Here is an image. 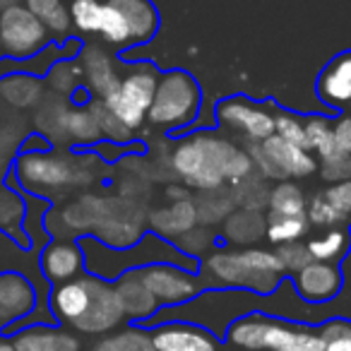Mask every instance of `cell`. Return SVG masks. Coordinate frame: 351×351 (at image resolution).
<instances>
[{"label":"cell","mask_w":351,"mask_h":351,"mask_svg":"<svg viewBox=\"0 0 351 351\" xmlns=\"http://www.w3.org/2000/svg\"><path fill=\"white\" fill-rule=\"evenodd\" d=\"M169 169L195 193L236 186L255 173L248 149L219 130H197L171 145Z\"/></svg>","instance_id":"1"},{"label":"cell","mask_w":351,"mask_h":351,"mask_svg":"<svg viewBox=\"0 0 351 351\" xmlns=\"http://www.w3.org/2000/svg\"><path fill=\"white\" fill-rule=\"evenodd\" d=\"M97 178L99 166L94 154H73L53 147L41 152H20L8 173V183H15L22 193L49 202L70 193L87 191Z\"/></svg>","instance_id":"2"},{"label":"cell","mask_w":351,"mask_h":351,"mask_svg":"<svg viewBox=\"0 0 351 351\" xmlns=\"http://www.w3.org/2000/svg\"><path fill=\"white\" fill-rule=\"evenodd\" d=\"M49 308L56 322L75 335H111L128 322L113 282L89 272L51 287Z\"/></svg>","instance_id":"3"},{"label":"cell","mask_w":351,"mask_h":351,"mask_svg":"<svg viewBox=\"0 0 351 351\" xmlns=\"http://www.w3.org/2000/svg\"><path fill=\"white\" fill-rule=\"evenodd\" d=\"M200 279L205 289H239L258 296H269L287 277L277 250L231 248L219 245L200 260Z\"/></svg>","instance_id":"4"},{"label":"cell","mask_w":351,"mask_h":351,"mask_svg":"<svg viewBox=\"0 0 351 351\" xmlns=\"http://www.w3.org/2000/svg\"><path fill=\"white\" fill-rule=\"evenodd\" d=\"M80 245L84 250V269L89 274H94V277L106 279V282H116L121 274L156 263H171L188 269V272H200V263L197 260L186 258L173 243L149 234V231L142 236L140 243L121 250L108 248V245L99 243L97 239H89V236L87 239H80Z\"/></svg>","instance_id":"5"},{"label":"cell","mask_w":351,"mask_h":351,"mask_svg":"<svg viewBox=\"0 0 351 351\" xmlns=\"http://www.w3.org/2000/svg\"><path fill=\"white\" fill-rule=\"evenodd\" d=\"M224 346L236 351H325L320 327L250 313L226 327Z\"/></svg>","instance_id":"6"},{"label":"cell","mask_w":351,"mask_h":351,"mask_svg":"<svg viewBox=\"0 0 351 351\" xmlns=\"http://www.w3.org/2000/svg\"><path fill=\"white\" fill-rule=\"evenodd\" d=\"M202 106V89L186 70H166L159 75L154 101L147 113V123L156 130L173 132L193 125Z\"/></svg>","instance_id":"7"},{"label":"cell","mask_w":351,"mask_h":351,"mask_svg":"<svg viewBox=\"0 0 351 351\" xmlns=\"http://www.w3.org/2000/svg\"><path fill=\"white\" fill-rule=\"evenodd\" d=\"M159 32V10L152 0H101L97 39L118 51L149 44Z\"/></svg>","instance_id":"8"},{"label":"cell","mask_w":351,"mask_h":351,"mask_svg":"<svg viewBox=\"0 0 351 351\" xmlns=\"http://www.w3.org/2000/svg\"><path fill=\"white\" fill-rule=\"evenodd\" d=\"M159 70L152 63H137L130 70L121 75L118 87L108 94L106 99H101L104 106L132 132H137L145 128L147 113L154 101L156 82H159Z\"/></svg>","instance_id":"9"},{"label":"cell","mask_w":351,"mask_h":351,"mask_svg":"<svg viewBox=\"0 0 351 351\" xmlns=\"http://www.w3.org/2000/svg\"><path fill=\"white\" fill-rule=\"evenodd\" d=\"M253 159L255 173L265 181H296L308 178L317 171V159L313 152L282 140L279 135L267 137L260 145H245Z\"/></svg>","instance_id":"10"},{"label":"cell","mask_w":351,"mask_h":351,"mask_svg":"<svg viewBox=\"0 0 351 351\" xmlns=\"http://www.w3.org/2000/svg\"><path fill=\"white\" fill-rule=\"evenodd\" d=\"M215 118L226 135L243 140L245 145H260L274 135V108L253 104L243 97L221 99L215 108Z\"/></svg>","instance_id":"11"},{"label":"cell","mask_w":351,"mask_h":351,"mask_svg":"<svg viewBox=\"0 0 351 351\" xmlns=\"http://www.w3.org/2000/svg\"><path fill=\"white\" fill-rule=\"evenodd\" d=\"M0 44L5 58L27 60L51 46V34L25 5L0 12Z\"/></svg>","instance_id":"12"},{"label":"cell","mask_w":351,"mask_h":351,"mask_svg":"<svg viewBox=\"0 0 351 351\" xmlns=\"http://www.w3.org/2000/svg\"><path fill=\"white\" fill-rule=\"evenodd\" d=\"M137 272H140V279L145 282V287L152 291V296L156 298L159 308L183 306V303L197 298L202 291H207L200 274L188 272V269L178 267V265L156 263L147 265V267L137 269Z\"/></svg>","instance_id":"13"},{"label":"cell","mask_w":351,"mask_h":351,"mask_svg":"<svg viewBox=\"0 0 351 351\" xmlns=\"http://www.w3.org/2000/svg\"><path fill=\"white\" fill-rule=\"evenodd\" d=\"M39 303V291L27 274L8 269L0 274V335L29 317Z\"/></svg>","instance_id":"14"},{"label":"cell","mask_w":351,"mask_h":351,"mask_svg":"<svg viewBox=\"0 0 351 351\" xmlns=\"http://www.w3.org/2000/svg\"><path fill=\"white\" fill-rule=\"evenodd\" d=\"M39 269L49 287L73 282L84 274V250L80 241L73 239H51L39 250Z\"/></svg>","instance_id":"15"},{"label":"cell","mask_w":351,"mask_h":351,"mask_svg":"<svg viewBox=\"0 0 351 351\" xmlns=\"http://www.w3.org/2000/svg\"><path fill=\"white\" fill-rule=\"evenodd\" d=\"M156 351H219L224 341L195 322L171 320L149 327Z\"/></svg>","instance_id":"16"},{"label":"cell","mask_w":351,"mask_h":351,"mask_svg":"<svg viewBox=\"0 0 351 351\" xmlns=\"http://www.w3.org/2000/svg\"><path fill=\"white\" fill-rule=\"evenodd\" d=\"M289 279H291L298 296L306 303H315V306L335 301L344 287V274H341L339 265L317 263V260H311L306 267L298 269Z\"/></svg>","instance_id":"17"},{"label":"cell","mask_w":351,"mask_h":351,"mask_svg":"<svg viewBox=\"0 0 351 351\" xmlns=\"http://www.w3.org/2000/svg\"><path fill=\"white\" fill-rule=\"evenodd\" d=\"M77 63L82 68V87L92 99H106L118 87V60L101 44H84L77 53Z\"/></svg>","instance_id":"18"},{"label":"cell","mask_w":351,"mask_h":351,"mask_svg":"<svg viewBox=\"0 0 351 351\" xmlns=\"http://www.w3.org/2000/svg\"><path fill=\"white\" fill-rule=\"evenodd\" d=\"M113 287H116V293H118V298H121L128 325H145L147 320H152V317L161 311L156 298L152 296V291L140 279L137 269L121 274V277L113 282Z\"/></svg>","instance_id":"19"},{"label":"cell","mask_w":351,"mask_h":351,"mask_svg":"<svg viewBox=\"0 0 351 351\" xmlns=\"http://www.w3.org/2000/svg\"><path fill=\"white\" fill-rule=\"evenodd\" d=\"M317 97L335 111L351 108V51L339 53L325 65L317 77Z\"/></svg>","instance_id":"20"},{"label":"cell","mask_w":351,"mask_h":351,"mask_svg":"<svg viewBox=\"0 0 351 351\" xmlns=\"http://www.w3.org/2000/svg\"><path fill=\"white\" fill-rule=\"evenodd\" d=\"M193 226H197V210L193 197L191 200L169 202V205L147 212V231L169 241V243H173L178 236L191 231Z\"/></svg>","instance_id":"21"},{"label":"cell","mask_w":351,"mask_h":351,"mask_svg":"<svg viewBox=\"0 0 351 351\" xmlns=\"http://www.w3.org/2000/svg\"><path fill=\"white\" fill-rule=\"evenodd\" d=\"M265 234H267V212L236 207L221 224L219 241L231 248H253L255 243L265 241Z\"/></svg>","instance_id":"22"},{"label":"cell","mask_w":351,"mask_h":351,"mask_svg":"<svg viewBox=\"0 0 351 351\" xmlns=\"http://www.w3.org/2000/svg\"><path fill=\"white\" fill-rule=\"evenodd\" d=\"M15 351H80V339L63 325H29L12 335Z\"/></svg>","instance_id":"23"},{"label":"cell","mask_w":351,"mask_h":351,"mask_svg":"<svg viewBox=\"0 0 351 351\" xmlns=\"http://www.w3.org/2000/svg\"><path fill=\"white\" fill-rule=\"evenodd\" d=\"M46 84L44 80L34 77V75L15 73L0 80V101L8 104L15 111H27V108H36L46 97Z\"/></svg>","instance_id":"24"},{"label":"cell","mask_w":351,"mask_h":351,"mask_svg":"<svg viewBox=\"0 0 351 351\" xmlns=\"http://www.w3.org/2000/svg\"><path fill=\"white\" fill-rule=\"evenodd\" d=\"M25 217H27V202L20 188L8 183L0 186V231L8 234L12 241L22 248H32L29 236L25 234Z\"/></svg>","instance_id":"25"},{"label":"cell","mask_w":351,"mask_h":351,"mask_svg":"<svg viewBox=\"0 0 351 351\" xmlns=\"http://www.w3.org/2000/svg\"><path fill=\"white\" fill-rule=\"evenodd\" d=\"M22 5L49 29L51 39L60 41V44L70 39L73 20H70V8L63 0H22Z\"/></svg>","instance_id":"26"},{"label":"cell","mask_w":351,"mask_h":351,"mask_svg":"<svg viewBox=\"0 0 351 351\" xmlns=\"http://www.w3.org/2000/svg\"><path fill=\"white\" fill-rule=\"evenodd\" d=\"M306 248L313 260L317 263H332L339 265L351 250V226H335V229H322L320 234L311 236L306 241Z\"/></svg>","instance_id":"27"},{"label":"cell","mask_w":351,"mask_h":351,"mask_svg":"<svg viewBox=\"0 0 351 351\" xmlns=\"http://www.w3.org/2000/svg\"><path fill=\"white\" fill-rule=\"evenodd\" d=\"M197 210V224L205 226H219L224 224V219L236 210V200L231 186L219 188V191H205L193 195Z\"/></svg>","instance_id":"28"},{"label":"cell","mask_w":351,"mask_h":351,"mask_svg":"<svg viewBox=\"0 0 351 351\" xmlns=\"http://www.w3.org/2000/svg\"><path fill=\"white\" fill-rule=\"evenodd\" d=\"M99 142H104V135L87 104L84 106H70L68 113H65V147H97Z\"/></svg>","instance_id":"29"},{"label":"cell","mask_w":351,"mask_h":351,"mask_svg":"<svg viewBox=\"0 0 351 351\" xmlns=\"http://www.w3.org/2000/svg\"><path fill=\"white\" fill-rule=\"evenodd\" d=\"M92 351H156L152 335L142 325H128L94 341Z\"/></svg>","instance_id":"30"},{"label":"cell","mask_w":351,"mask_h":351,"mask_svg":"<svg viewBox=\"0 0 351 351\" xmlns=\"http://www.w3.org/2000/svg\"><path fill=\"white\" fill-rule=\"evenodd\" d=\"M308 197L303 188L293 181H279L269 193L267 215L279 217H306Z\"/></svg>","instance_id":"31"},{"label":"cell","mask_w":351,"mask_h":351,"mask_svg":"<svg viewBox=\"0 0 351 351\" xmlns=\"http://www.w3.org/2000/svg\"><path fill=\"white\" fill-rule=\"evenodd\" d=\"M46 92L58 94V97L73 99L77 89H82V68H80L77 58H65L58 60L46 75Z\"/></svg>","instance_id":"32"},{"label":"cell","mask_w":351,"mask_h":351,"mask_svg":"<svg viewBox=\"0 0 351 351\" xmlns=\"http://www.w3.org/2000/svg\"><path fill=\"white\" fill-rule=\"evenodd\" d=\"M311 234V224L308 217H279V215H267V234L265 239L279 248V245L298 243L301 239Z\"/></svg>","instance_id":"33"},{"label":"cell","mask_w":351,"mask_h":351,"mask_svg":"<svg viewBox=\"0 0 351 351\" xmlns=\"http://www.w3.org/2000/svg\"><path fill=\"white\" fill-rule=\"evenodd\" d=\"M173 245L181 250L186 258L200 263V260L207 258L212 250L219 248V234H217L212 226L197 224V226H193L191 231H186L183 236H178V239L173 241Z\"/></svg>","instance_id":"34"},{"label":"cell","mask_w":351,"mask_h":351,"mask_svg":"<svg viewBox=\"0 0 351 351\" xmlns=\"http://www.w3.org/2000/svg\"><path fill=\"white\" fill-rule=\"evenodd\" d=\"M231 193H234L236 207L265 212L269 205V193H272V188H269V181H265L263 176L253 173V176H248L245 181L231 186Z\"/></svg>","instance_id":"35"},{"label":"cell","mask_w":351,"mask_h":351,"mask_svg":"<svg viewBox=\"0 0 351 351\" xmlns=\"http://www.w3.org/2000/svg\"><path fill=\"white\" fill-rule=\"evenodd\" d=\"M87 108L92 111L94 121H97L99 130H101L104 142H113V145H121V147L132 145V142H135V135H132V132L128 130V128L123 125V123L118 121V118L113 116L106 106H104L101 99H89Z\"/></svg>","instance_id":"36"},{"label":"cell","mask_w":351,"mask_h":351,"mask_svg":"<svg viewBox=\"0 0 351 351\" xmlns=\"http://www.w3.org/2000/svg\"><path fill=\"white\" fill-rule=\"evenodd\" d=\"M73 29L82 36H99L101 25V0H70Z\"/></svg>","instance_id":"37"},{"label":"cell","mask_w":351,"mask_h":351,"mask_svg":"<svg viewBox=\"0 0 351 351\" xmlns=\"http://www.w3.org/2000/svg\"><path fill=\"white\" fill-rule=\"evenodd\" d=\"M306 217H308V224L315 226V229H335V226H344L346 221L351 224V219L339 212L330 200L325 197V193H317L313 195V200L308 202V210H306Z\"/></svg>","instance_id":"38"},{"label":"cell","mask_w":351,"mask_h":351,"mask_svg":"<svg viewBox=\"0 0 351 351\" xmlns=\"http://www.w3.org/2000/svg\"><path fill=\"white\" fill-rule=\"evenodd\" d=\"M274 135H279L282 140L298 145L303 149H308L306 140V118L296 116L291 111H277L274 113Z\"/></svg>","instance_id":"39"},{"label":"cell","mask_w":351,"mask_h":351,"mask_svg":"<svg viewBox=\"0 0 351 351\" xmlns=\"http://www.w3.org/2000/svg\"><path fill=\"white\" fill-rule=\"evenodd\" d=\"M274 250H277V258H279V263H282L287 277L296 274L298 269H303L313 260L311 253H308V248H306V243H301V241H298V243L279 245V248H274Z\"/></svg>","instance_id":"40"},{"label":"cell","mask_w":351,"mask_h":351,"mask_svg":"<svg viewBox=\"0 0 351 351\" xmlns=\"http://www.w3.org/2000/svg\"><path fill=\"white\" fill-rule=\"evenodd\" d=\"M332 135V123L325 116H313L306 118V140H308V152H315L327 137Z\"/></svg>","instance_id":"41"},{"label":"cell","mask_w":351,"mask_h":351,"mask_svg":"<svg viewBox=\"0 0 351 351\" xmlns=\"http://www.w3.org/2000/svg\"><path fill=\"white\" fill-rule=\"evenodd\" d=\"M325 193V197L337 207L339 212H344L346 217L351 219V178L349 181H339V183H332Z\"/></svg>","instance_id":"42"},{"label":"cell","mask_w":351,"mask_h":351,"mask_svg":"<svg viewBox=\"0 0 351 351\" xmlns=\"http://www.w3.org/2000/svg\"><path fill=\"white\" fill-rule=\"evenodd\" d=\"M332 135H335V142L341 154L351 156V113H344L332 123Z\"/></svg>","instance_id":"43"},{"label":"cell","mask_w":351,"mask_h":351,"mask_svg":"<svg viewBox=\"0 0 351 351\" xmlns=\"http://www.w3.org/2000/svg\"><path fill=\"white\" fill-rule=\"evenodd\" d=\"M322 178L330 183H339V181H349L351 178V156H346V159L337 161V164L332 166H322Z\"/></svg>","instance_id":"44"},{"label":"cell","mask_w":351,"mask_h":351,"mask_svg":"<svg viewBox=\"0 0 351 351\" xmlns=\"http://www.w3.org/2000/svg\"><path fill=\"white\" fill-rule=\"evenodd\" d=\"M164 195H166V200H169V202H178V200H191L193 191L188 186H183V183H169Z\"/></svg>","instance_id":"45"},{"label":"cell","mask_w":351,"mask_h":351,"mask_svg":"<svg viewBox=\"0 0 351 351\" xmlns=\"http://www.w3.org/2000/svg\"><path fill=\"white\" fill-rule=\"evenodd\" d=\"M325 351H351V330L341 337H335V339L325 341Z\"/></svg>","instance_id":"46"},{"label":"cell","mask_w":351,"mask_h":351,"mask_svg":"<svg viewBox=\"0 0 351 351\" xmlns=\"http://www.w3.org/2000/svg\"><path fill=\"white\" fill-rule=\"evenodd\" d=\"M0 351H15V344H12V337L0 335Z\"/></svg>","instance_id":"47"},{"label":"cell","mask_w":351,"mask_h":351,"mask_svg":"<svg viewBox=\"0 0 351 351\" xmlns=\"http://www.w3.org/2000/svg\"><path fill=\"white\" fill-rule=\"evenodd\" d=\"M15 5H22V0H0V12L3 10H10Z\"/></svg>","instance_id":"48"},{"label":"cell","mask_w":351,"mask_h":351,"mask_svg":"<svg viewBox=\"0 0 351 351\" xmlns=\"http://www.w3.org/2000/svg\"><path fill=\"white\" fill-rule=\"evenodd\" d=\"M5 58V53H3V44H0V60Z\"/></svg>","instance_id":"49"},{"label":"cell","mask_w":351,"mask_h":351,"mask_svg":"<svg viewBox=\"0 0 351 351\" xmlns=\"http://www.w3.org/2000/svg\"><path fill=\"white\" fill-rule=\"evenodd\" d=\"M219 351H236V349H229V346H224V349H219Z\"/></svg>","instance_id":"50"}]
</instances>
